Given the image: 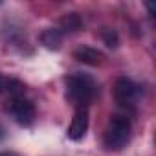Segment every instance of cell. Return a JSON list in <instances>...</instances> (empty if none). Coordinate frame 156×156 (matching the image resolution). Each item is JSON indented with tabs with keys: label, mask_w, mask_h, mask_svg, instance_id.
Here are the masks:
<instances>
[{
	"label": "cell",
	"mask_w": 156,
	"mask_h": 156,
	"mask_svg": "<svg viewBox=\"0 0 156 156\" xmlns=\"http://www.w3.org/2000/svg\"><path fill=\"white\" fill-rule=\"evenodd\" d=\"M114 98L121 108H132L138 99V87L127 77H119L114 85Z\"/></svg>",
	"instance_id": "obj_4"
},
{
	"label": "cell",
	"mask_w": 156,
	"mask_h": 156,
	"mask_svg": "<svg viewBox=\"0 0 156 156\" xmlns=\"http://www.w3.org/2000/svg\"><path fill=\"white\" fill-rule=\"evenodd\" d=\"M59 24H61V31H77L83 28V20L77 13H66Z\"/></svg>",
	"instance_id": "obj_9"
},
{
	"label": "cell",
	"mask_w": 156,
	"mask_h": 156,
	"mask_svg": "<svg viewBox=\"0 0 156 156\" xmlns=\"http://www.w3.org/2000/svg\"><path fill=\"white\" fill-rule=\"evenodd\" d=\"M8 112L9 116L22 127H28L35 119V107L31 101L24 98H11L8 103Z\"/></svg>",
	"instance_id": "obj_3"
},
{
	"label": "cell",
	"mask_w": 156,
	"mask_h": 156,
	"mask_svg": "<svg viewBox=\"0 0 156 156\" xmlns=\"http://www.w3.org/2000/svg\"><path fill=\"white\" fill-rule=\"evenodd\" d=\"M24 85L17 79H9V77L0 73V94H9L11 98H20V94L24 92Z\"/></svg>",
	"instance_id": "obj_8"
},
{
	"label": "cell",
	"mask_w": 156,
	"mask_h": 156,
	"mask_svg": "<svg viewBox=\"0 0 156 156\" xmlns=\"http://www.w3.org/2000/svg\"><path fill=\"white\" fill-rule=\"evenodd\" d=\"M101 37H103V41H105V44H107L108 48H116V46H118V33H116V31H112V30H103V31H101Z\"/></svg>",
	"instance_id": "obj_10"
},
{
	"label": "cell",
	"mask_w": 156,
	"mask_h": 156,
	"mask_svg": "<svg viewBox=\"0 0 156 156\" xmlns=\"http://www.w3.org/2000/svg\"><path fill=\"white\" fill-rule=\"evenodd\" d=\"M41 42L48 50H59L62 44V31L59 28H48L41 35Z\"/></svg>",
	"instance_id": "obj_7"
},
{
	"label": "cell",
	"mask_w": 156,
	"mask_h": 156,
	"mask_svg": "<svg viewBox=\"0 0 156 156\" xmlns=\"http://www.w3.org/2000/svg\"><path fill=\"white\" fill-rule=\"evenodd\" d=\"M88 130V110L87 108H77L73 118H72V123H70V129H68V138L73 140V141H79L85 138Z\"/></svg>",
	"instance_id": "obj_5"
},
{
	"label": "cell",
	"mask_w": 156,
	"mask_h": 156,
	"mask_svg": "<svg viewBox=\"0 0 156 156\" xmlns=\"http://www.w3.org/2000/svg\"><path fill=\"white\" fill-rule=\"evenodd\" d=\"M96 81L87 73H72L66 77V99L77 108H87L96 96Z\"/></svg>",
	"instance_id": "obj_1"
},
{
	"label": "cell",
	"mask_w": 156,
	"mask_h": 156,
	"mask_svg": "<svg viewBox=\"0 0 156 156\" xmlns=\"http://www.w3.org/2000/svg\"><path fill=\"white\" fill-rule=\"evenodd\" d=\"M147 9H149V11H151V15H152V13H154V6H152V4H147Z\"/></svg>",
	"instance_id": "obj_11"
},
{
	"label": "cell",
	"mask_w": 156,
	"mask_h": 156,
	"mask_svg": "<svg viewBox=\"0 0 156 156\" xmlns=\"http://www.w3.org/2000/svg\"><path fill=\"white\" fill-rule=\"evenodd\" d=\"M0 156H15V154H11V152H0Z\"/></svg>",
	"instance_id": "obj_12"
},
{
	"label": "cell",
	"mask_w": 156,
	"mask_h": 156,
	"mask_svg": "<svg viewBox=\"0 0 156 156\" xmlns=\"http://www.w3.org/2000/svg\"><path fill=\"white\" fill-rule=\"evenodd\" d=\"M130 119L123 114H114L108 119V125L103 134V145L108 151H121L130 140Z\"/></svg>",
	"instance_id": "obj_2"
},
{
	"label": "cell",
	"mask_w": 156,
	"mask_h": 156,
	"mask_svg": "<svg viewBox=\"0 0 156 156\" xmlns=\"http://www.w3.org/2000/svg\"><path fill=\"white\" fill-rule=\"evenodd\" d=\"M73 57L79 62H85L90 66H99L103 62V53L90 46H79L77 50H73Z\"/></svg>",
	"instance_id": "obj_6"
}]
</instances>
